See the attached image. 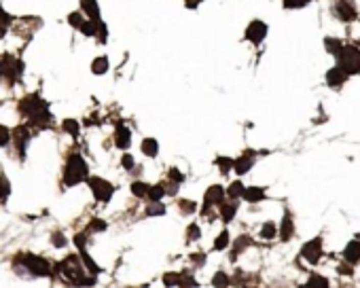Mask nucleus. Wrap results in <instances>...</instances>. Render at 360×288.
<instances>
[{
    "label": "nucleus",
    "mask_w": 360,
    "mask_h": 288,
    "mask_svg": "<svg viewBox=\"0 0 360 288\" xmlns=\"http://www.w3.org/2000/svg\"><path fill=\"white\" fill-rule=\"evenodd\" d=\"M17 110L23 117V123H28L32 129H47L53 125V114L47 100H42L40 93L32 91L23 95L17 102Z\"/></svg>",
    "instance_id": "nucleus-1"
},
{
    "label": "nucleus",
    "mask_w": 360,
    "mask_h": 288,
    "mask_svg": "<svg viewBox=\"0 0 360 288\" xmlns=\"http://www.w3.org/2000/svg\"><path fill=\"white\" fill-rule=\"evenodd\" d=\"M55 273H62V276L72 284V286H93L95 284V276H87V271L83 267V261L79 258V254H70L64 261H60L53 267Z\"/></svg>",
    "instance_id": "nucleus-2"
},
{
    "label": "nucleus",
    "mask_w": 360,
    "mask_h": 288,
    "mask_svg": "<svg viewBox=\"0 0 360 288\" xmlns=\"http://www.w3.org/2000/svg\"><path fill=\"white\" fill-rule=\"evenodd\" d=\"M89 176V165L85 161V157L81 153H70L66 157L64 172H62V186L64 189H72L81 182H85Z\"/></svg>",
    "instance_id": "nucleus-3"
},
{
    "label": "nucleus",
    "mask_w": 360,
    "mask_h": 288,
    "mask_svg": "<svg viewBox=\"0 0 360 288\" xmlns=\"http://www.w3.org/2000/svg\"><path fill=\"white\" fill-rule=\"evenodd\" d=\"M23 60L13 53H3L0 55V75H3V81H7V85H15L21 81L23 77Z\"/></svg>",
    "instance_id": "nucleus-4"
},
{
    "label": "nucleus",
    "mask_w": 360,
    "mask_h": 288,
    "mask_svg": "<svg viewBox=\"0 0 360 288\" xmlns=\"http://www.w3.org/2000/svg\"><path fill=\"white\" fill-rule=\"evenodd\" d=\"M15 263H19L23 267V271L32 273L34 278H49L51 273V263L45 256H36V254H21L15 258Z\"/></svg>",
    "instance_id": "nucleus-5"
},
{
    "label": "nucleus",
    "mask_w": 360,
    "mask_h": 288,
    "mask_svg": "<svg viewBox=\"0 0 360 288\" xmlns=\"http://www.w3.org/2000/svg\"><path fill=\"white\" fill-rule=\"evenodd\" d=\"M87 186L91 189V195H93V199L98 201V204H108V201L112 199V195H114V184L110 182V180H106V178H102V176H87Z\"/></svg>",
    "instance_id": "nucleus-6"
},
{
    "label": "nucleus",
    "mask_w": 360,
    "mask_h": 288,
    "mask_svg": "<svg viewBox=\"0 0 360 288\" xmlns=\"http://www.w3.org/2000/svg\"><path fill=\"white\" fill-rule=\"evenodd\" d=\"M32 138H34V129L28 125V123L17 125V127L11 132V142H15V153H17V157H19V161L26 159L28 147H30Z\"/></svg>",
    "instance_id": "nucleus-7"
},
{
    "label": "nucleus",
    "mask_w": 360,
    "mask_h": 288,
    "mask_svg": "<svg viewBox=\"0 0 360 288\" xmlns=\"http://www.w3.org/2000/svg\"><path fill=\"white\" fill-rule=\"evenodd\" d=\"M337 57H339V68L348 77L350 75H358V72H360V49H356V47H341Z\"/></svg>",
    "instance_id": "nucleus-8"
},
{
    "label": "nucleus",
    "mask_w": 360,
    "mask_h": 288,
    "mask_svg": "<svg viewBox=\"0 0 360 288\" xmlns=\"http://www.w3.org/2000/svg\"><path fill=\"white\" fill-rule=\"evenodd\" d=\"M269 32V26L263 21V19H252L248 26H246V30H244V38H246L248 42H252L254 47H258L261 42L265 40Z\"/></svg>",
    "instance_id": "nucleus-9"
},
{
    "label": "nucleus",
    "mask_w": 360,
    "mask_h": 288,
    "mask_svg": "<svg viewBox=\"0 0 360 288\" xmlns=\"http://www.w3.org/2000/svg\"><path fill=\"white\" fill-rule=\"evenodd\" d=\"M225 197H227V193H225V189L221 184H212L210 189L206 191V195H204V206H201V214H208L214 206H221L223 201H225Z\"/></svg>",
    "instance_id": "nucleus-10"
},
{
    "label": "nucleus",
    "mask_w": 360,
    "mask_h": 288,
    "mask_svg": "<svg viewBox=\"0 0 360 288\" xmlns=\"http://www.w3.org/2000/svg\"><path fill=\"white\" fill-rule=\"evenodd\" d=\"M301 256H303L305 261L311 263V265L318 263L322 258V237H314L307 244H303V248H301Z\"/></svg>",
    "instance_id": "nucleus-11"
},
{
    "label": "nucleus",
    "mask_w": 360,
    "mask_h": 288,
    "mask_svg": "<svg viewBox=\"0 0 360 288\" xmlns=\"http://www.w3.org/2000/svg\"><path fill=\"white\" fill-rule=\"evenodd\" d=\"M77 244V248H79V256H81V261H83V265L89 269V273L91 276H98L100 273V267L95 265V261L89 256V252H87V248H85V233H77L75 235V239H72Z\"/></svg>",
    "instance_id": "nucleus-12"
},
{
    "label": "nucleus",
    "mask_w": 360,
    "mask_h": 288,
    "mask_svg": "<svg viewBox=\"0 0 360 288\" xmlns=\"http://www.w3.org/2000/svg\"><path fill=\"white\" fill-rule=\"evenodd\" d=\"M254 157H256V153L254 151H244L237 159H233V172L237 176H244V174H248V172L252 170V165H254Z\"/></svg>",
    "instance_id": "nucleus-13"
},
{
    "label": "nucleus",
    "mask_w": 360,
    "mask_h": 288,
    "mask_svg": "<svg viewBox=\"0 0 360 288\" xmlns=\"http://www.w3.org/2000/svg\"><path fill=\"white\" fill-rule=\"evenodd\" d=\"M114 147L121 149V151H127L129 147H132V129L123 123H119L117 129H114Z\"/></svg>",
    "instance_id": "nucleus-14"
},
{
    "label": "nucleus",
    "mask_w": 360,
    "mask_h": 288,
    "mask_svg": "<svg viewBox=\"0 0 360 288\" xmlns=\"http://www.w3.org/2000/svg\"><path fill=\"white\" fill-rule=\"evenodd\" d=\"M79 11L83 13L87 19H102V11H100V3L98 0H79Z\"/></svg>",
    "instance_id": "nucleus-15"
},
{
    "label": "nucleus",
    "mask_w": 360,
    "mask_h": 288,
    "mask_svg": "<svg viewBox=\"0 0 360 288\" xmlns=\"http://www.w3.org/2000/svg\"><path fill=\"white\" fill-rule=\"evenodd\" d=\"M343 261L350 265L360 263V242L358 239H350V244L343 248Z\"/></svg>",
    "instance_id": "nucleus-16"
},
{
    "label": "nucleus",
    "mask_w": 360,
    "mask_h": 288,
    "mask_svg": "<svg viewBox=\"0 0 360 288\" xmlns=\"http://www.w3.org/2000/svg\"><path fill=\"white\" fill-rule=\"evenodd\" d=\"M242 197L246 199L248 204H258V201H263L267 197V193H265L263 186H244Z\"/></svg>",
    "instance_id": "nucleus-17"
},
{
    "label": "nucleus",
    "mask_w": 360,
    "mask_h": 288,
    "mask_svg": "<svg viewBox=\"0 0 360 288\" xmlns=\"http://www.w3.org/2000/svg\"><path fill=\"white\" fill-rule=\"evenodd\" d=\"M89 68H91V72H93L95 77L106 75V72L110 70V60H108V55H98V57H93Z\"/></svg>",
    "instance_id": "nucleus-18"
},
{
    "label": "nucleus",
    "mask_w": 360,
    "mask_h": 288,
    "mask_svg": "<svg viewBox=\"0 0 360 288\" xmlns=\"http://www.w3.org/2000/svg\"><path fill=\"white\" fill-rule=\"evenodd\" d=\"M140 151L144 157H151V159H155L157 155H159V142H157L155 138H144L140 142Z\"/></svg>",
    "instance_id": "nucleus-19"
},
{
    "label": "nucleus",
    "mask_w": 360,
    "mask_h": 288,
    "mask_svg": "<svg viewBox=\"0 0 360 288\" xmlns=\"http://www.w3.org/2000/svg\"><path fill=\"white\" fill-rule=\"evenodd\" d=\"M345 79H348V75H345V72H343L339 66L330 68V70L326 72V83L330 85V87H339V85L345 83Z\"/></svg>",
    "instance_id": "nucleus-20"
},
{
    "label": "nucleus",
    "mask_w": 360,
    "mask_h": 288,
    "mask_svg": "<svg viewBox=\"0 0 360 288\" xmlns=\"http://www.w3.org/2000/svg\"><path fill=\"white\" fill-rule=\"evenodd\" d=\"M293 233H295V225H293V216L291 214H284V219H282V225H280V237H282V242H288L293 237Z\"/></svg>",
    "instance_id": "nucleus-21"
},
{
    "label": "nucleus",
    "mask_w": 360,
    "mask_h": 288,
    "mask_svg": "<svg viewBox=\"0 0 360 288\" xmlns=\"http://www.w3.org/2000/svg\"><path fill=\"white\" fill-rule=\"evenodd\" d=\"M219 210H221V219H223V223H231V221L235 219V214H237V204H235L233 199L229 201V204H225V201H223V204L219 206Z\"/></svg>",
    "instance_id": "nucleus-22"
},
{
    "label": "nucleus",
    "mask_w": 360,
    "mask_h": 288,
    "mask_svg": "<svg viewBox=\"0 0 360 288\" xmlns=\"http://www.w3.org/2000/svg\"><path fill=\"white\" fill-rule=\"evenodd\" d=\"M11 180L5 172H0V206H7V201L11 197Z\"/></svg>",
    "instance_id": "nucleus-23"
},
{
    "label": "nucleus",
    "mask_w": 360,
    "mask_h": 288,
    "mask_svg": "<svg viewBox=\"0 0 360 288\" xmlns=\"http://www.w3.org/2000/svg\"><path fill=\"white\" fill-rule=\"evenodd\" d=\"M102 21V19H98V21H93V19H87L85 17V21L81 23V28H79V32L85 36V38H95V34H98V23Z\"/></svg>",
    "instance_id": "nucleus-24"
},
{
    "label": "nucleus",
    "mask_w": 360,
    "mask_h": 288,
    "mask_svg": "<svg viewBox=\"0 0 360 288\" xmlns=\"http://www.w3.org/2000/svg\"><path fill=\"white\" fill-rule=\"evenodd\" d=\"M62 129L72 140H79V136H81V125H79L77 119H64L62 121Z\"/></svg>",
    "instance_id": "nucleus-25"
},
{
    "label": "nucleus",
    "mask_w": 360,
    "mask_h": 288,
    "mask_svg": "<svg viewBox=\"0 0 360 288\" xmlns=\"http://www.w3.org/2000/svg\"><path fill=\"white\" fill-rule=\"evenodd\" d=\"M250 244H252L250 235H239V237L235 239V244H233V250H231V261H235V258H237V254L246 250V248L250 246Z\"/></svg>",
    "instance_id": "nucleus-26"
},
{
    "label": "nucleus",
    "mask_w": 360,
    "mask_h": 288,
    "mask_svg": "<svg viewBox=\"0 0 360 288\" xmlns=\"http://www.w3.org/2000/svg\"><path fill=\"white\" fill-rule=\"evenodd\" d=\"M147 197H149V201H161V199L165 197V184H163V182H159V184H149Z\"/></svg>",
    "instance_id": "nucleus-27"
},
{
    "label": "nucleus",
    "mask_w": 360,
    "mask_h": 288,
    "mask_svg": "<svg viewBox=\"0 0 360 288\" xmlns=\"http://www.w3.org/2000/svg\"><path fill=\"white\" fill-rule=\"evenodd\" d=\"M165 206L161 204V201H151V204L147 206V210H144V216L147 219H153V216H165Z\"/></svg>",
    "instance_id": "nucleus-28"
},
{
    "label": "nucleus",
    "mask_w": 360,
    "mask_h": 288,
    "mask_svg": "<svg viewBox=\"0 0 360 288\" xmlns=\"http://www.w3.org/2000/svg\"><path fill=\"white\" fill-rule=\"evenodd\" d=\"M11 26H13V15H11V13H7L5 7L0 5V38L9 32Z\"/></svg>",
    "instance_id": "nucleus-29"
},
{
    "label": "nucleus",
    "mask_w": 360,
    "mask_h": 288,
    "mask_svg": "<svg viewBox=\"0 0 360 288\" xmlns=\"http://www.w3.org/2000/svg\"><path fill=\"white\" fill-rule=\"evenodd\" d=\"M214 163H216V167H219V172H221L223 176H227L229 172H233V159H231V157H225V155L223 157H216Z\"/></svg>",
    "instance_id": "nucleus-30"
},
{
    "label": "nucleus",
    "mask_w": 360,
    "mask_h": 288,
    "mask_svg": "<svg viewBox=\"0 0 360 288\" xmlns=\"http://www.w3.org/2000/svg\"><path fill=\"white\" fill-rule=\"evenodd\" d=\"M229 244H231V235H229V231L227 229H223V231L216 235V239H214V250H227L229 248Z\"/></svg>",
    "instance_id": "nucleus-31"
},
{
    "label": "nucleus",
    "mask_w": 360,
    "mask_h": 288,
    "mask_svg": "<svg viewBox=\"0 0 360 288\" xmlns=\"http://www.w3.org/2000/svg\"><path fill=\"white\" fill-rule=\"evenodd\" d=\"M305 288H328V280L320 273H311L309 280L305 282Z\"/></svg>",
    "instance_id": "nucleus-32"
},
{
    "label": "nucleus",
    "mask_w": 360,
    "mask_h": 288,
    "mask_svg": "<svg viewBox=\"0 0 360 288\" xmlns=\"http://www.w3.org/2000/svg\"><path fill=\"white\" fill-rule=\"evenodd\" d=\"M225 193H227V197L229 199H239L242 197V193H244V184H242V180H233L231 184H229V189H225Z\"/></svg>",
    "instance_id": "nucleus-33"
},
{
    "label": "nucleus",
    "mask_w": 360,
    "mask_h": 288,
    "mask_svg": "<svg viewBox=\"0 0 360 288\" xmlns=\"http://www.w3.org/2000/svg\"><path fill=\"white\" fill-rule=\"evenodd\" d=\"M129 189H132V195L142 199V197H147V191H149V184L147 182H142V180H134L132 184H129Z\"/></svg>",
    "instance_id": "nucleus-34"
},
{
    "label": "nucleus",
    "mask_w": 360,
    "mask_h": 288,
    "mask_svg": "<svg viewBox=\"0 0 360 288\" xmlns=\"http://www.w3.org/2000/svg\"><path fill=\"white\" fill-rule=\"evenodd\" d=\"M335 11H337V15L343 19V21H350V19H354L356 17V13H354V9H350L345 3H337V7H335Z\"/></svg>",
    "instance_id": "nucleus-35"
},
{
    "label": "nucleus",
    "mask_w": 360,
    "mask_h": 288,
    "mask_svg": "<svg viewBox=\"0 0 360 288\" xmlns=\"http://www.w3.org/2000/svg\"><path fill=\"white\" fill-rule=\"evenodd\" d=\"M66 21H68V26L70 28H75V30H79L81 28V23L85 21V15L77 9V11H72V13H68V17H66Z\"/></svg>",
    "instance_id": "nucleus-36"
},
{
    "label": "nucleus",
    "mask_w": 360,
    "mask_h": 288,
    "mask_svg": "<svg viewBox=\"0 0 360 288\" xmlns=\"http://www.w3.org/2000/svg\"><path fill=\"white\" fill-rule=\"evenodd\" d=\"M106 229H108V223H106V221L93 219V221H89L87 231H85V233H102V231H106Z\"/></svg>",
    "instance_id": "nucleus-37"
},
{
    "label": "nucleus",
    "mask_w": 360,
    "mask_h": 288,
    "mask_svg": "<svg viewBox=\"0 0 360 288\" xmlns=\"http://www.w3.org/2000/svg\"><path fill=\"white\" fill-rule=\"evenodd\" d=\"M229 284H231V278H229L225 271H216L214 273V278H212V286L214 288H227Z\"/></svg>",
    "instance_id": "nucleus-38"
},
{
    "label": "nucleus",
    "mask_w": 360,
    "mask_h": 288,
    "mask_svg": "<svg viewBox=\"0 0 360 288\" xmlns=\"http://www.w3.org/2000/svg\"><path fill=\"white\" fill-rule=\"evenodd\" d=\"M167 180H170L172 184H178V186H180V184L186 180V174H182L178 167H170V170H167Z\"/></svg>",
    "instance_id": "nucleus-39"
},
{
    "label": "nucleus",
    "mask_w": 360,
    "mask_h": 288,
    "mask_svg": "<svg viewBox=\"0 0 360 288\" xmlns=\"http://www.w3.org/2000/svg\"><path fill=\"white\" fill-rule=\"evenodd\" d=\"M178 286H180V288H195L197 282H195V278H193V273L182 271V273H180V282H178Z\"/></svg>",
    "instance_id": "nucleus-40"
},
{
    "label": "nucleus",
    "mask_w": 360,
    "mask_h": 288,
    "mask_svg": "<svg viewBox=\"0 0 360 288\" xmlns=\"http://www.w3.org/2000/svg\"><path fill=\"white\" fill-rule=\"evenodd\" d=\"M95 40L100 42V45H106L108 42V26L104 21L98 23V34H95Z\"/></svg>",
    "instance_id": "nucleus-41"
},
{
    "label": "nucleus",
    "mask_w": 360,
    "mask_h": 288,
    "mask_svg": "<svg viewBox=\"0 0 360 288\" xmlns=\"http://www.w3.org/2000/svg\"><path fill=\"white\" fill-rule=\"evenodd\" d=\"M178 206H180V212H182V214H195V212H197V204H195L193 199H180Z\"/></svg>",
    "instance_id": "nucleus-42"
},
{
    "label": "nucleus",
    "mask_w": 360,
    "mask_h": 288,
    "mask_svg": "<svg viewBox=\"0 0 360 288\" xmlns=\"http://www.w3.org/2000/svg\"><path fill=\"white\" fill-rule=\"evenodd\" d=\"M201 237V229L197 223H191L189 227H186V242H197Z\"/></svg>",
    "instance_id": "nucleus-43"
},
{
    "label": "nucleus",
    "mask_w": 360,
    "mask_h": 288,
    "mask_svg": "<svg viewBox=\"0 0 360 288\" xmlns=\"http://www.w3.org/2000/svg\"><path fill=\"white\" fill-rule=\"evenodd\" d=\"M180 282V273L176 271H170V273H163V286L165 288H172V286H178Z\"/></svg>",
    "instance_id": "nucleus-44"
},
{
    "label": "nucleus",
    "mask_w": 360,
    "mask_h": 288,
    "mask_svg": "<svg viewBox=\"0 0 360 288\" xmlns=\"http://www.w3.org/2000/svg\"><path fill=\"white\" fill-rule=\"evenodd\" d=\"M121 167L127 170V172H134V167H136V159H134V155H132V153L121 155Z\"/></svg>",
    "instance_id": "nucleus-45"
},
{
    "label": "nucleus",
    "mask_w": 360,
    "mask_h": 288,
    "mask_svg": "<svg viewBox=\"0 0 360 288\" xmlns=\"http://www.w3.org/2000/svg\"><path fill=\"white\" fill-rule=\"evenodd\" d=\"M276 225H273V223H265L263 227H261V237L263 239H273V237H276Z\"/></svg>",
    "instance_id": "nucleus-46"
},
{
    "label": "nucleus",
    "mask_w": 360,
    "mask_h": 288,
    "mask_svg": "<svg viewBox=\"0 0 360 288\" xmlns=\"http://www.w3.org/2000/svg\"><path fill=\"white\" fill-rule=\"evenodd\" d=\"M51 244H53L55 248H64L66 244H68V239H66V235L62 231H53L51 233Z\"/></svg>",
    "instance_id": "nucleus-47"
},
{
    "label": "nucleus",
    "mask_w": 360,
    "mask_h": 288,
    "mask_svg": "<svg viewBox=\"0 0 360 288\" xmlns=\"http://www.w3.org/2000/svg\"><path fill=\"white\" fill-rule=\"evenodd\" d=\"M311 3V0H282L284 9H303Z\"/></svg>",
    "instance_id": "nucleus-48"
},
{
    "label": "nucleus",
    "mask_w": 360,
    "mask_h": 288,
    "mask_svg": "<svg viewBox=\"0 0 360 288\" xmlns=\"http://www.w3.org/2000/svg\"><path fill=\"white\" fill-rule=\"evenodd\" d=\"M11 144V129L0 123V147H9Z\"/></svg>",
    "instance_id": "nucleus-49"
},
{
    "label": "nucleus",
    "mask_w": 360,
    "mask_h": 288,
    "mask_svg": "<svg viewBox=\"0 0 360 288\" xmlns=\"http://www.w3.org/2000/svg\"><path fill=\"white\" fill-rule=\"evenodd\" d=\"M201 3H206V0H184V9H191V11H195V9H199V7H201Z\"/></svg>",
    "instance_id": "nucleus-50"
},
{
    "label": "nucleus",
    "mask_w": 360,
    "mask_h": 288,
    "mask_svg": "<svg viewBox=\"0 0 360 288\" xmlns=\"http://www.w3.org/2000/svg\"><path fill=\"white\" fill-rule=\"evenodd\" d=\"M337 271L341 273V276H352V273H354V269H352V265H350V263H343V265H339V267H337Z\"/></svg>",
    "instance_id": "nucleus-51"
},
{
    "label": "nucleus",
    "mask_w": 360,
    "mask_h": 288,
    "mask_svg": "<svg viewBox=\"0 0 360 288\" xmlns=\"http://www.w3.org/2000/svg\"><path fill=\"white\" fill-rule=\"evenodd\" d=\"M193 263H197V265H204V263H206V254L195 252V254H193Z\"/></svg>",
    "instance_id": "nucleus-52"
}]
</instances>
